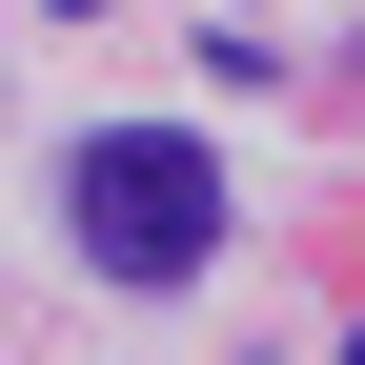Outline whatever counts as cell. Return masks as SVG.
Returning a JSON list of instances; mask_svg holds the SVG:
<instances>
[{
    "label": "cell",
    "mask_w": 365,
    "mask_h": 365,
    "mask_svg": "<svg viewBox=\"0 0 365 365\" xmlns=\"http://www.w3.org/2000/svg\"><path fill=\"white\" fill-rule=\"evenodd\" d=\"M345 81H365V61H345Z\"/></svg>",
    "instance_id": "277c9868"
},
{
    "label": "cell",
    "mask_w": 365,
    "mask_h": 365,
    "mask_svg": "<svg viewBox=\"0 0 365 365\" xmlns=\"http://www.w3.org/2000/svg\"><path fill=\"white\" fill-rule=\"evenodd\" d=\"M61 21H102V0H61Z\"/></svg>",
    "instance_id": "7a4b0ae2"
},
{
    "label": "cell",
    "mask_w": 365,
    "mask_h": 365,
    "mask_svg": "<svg viewBox=\"0 0 365 365\" xmlns=\"http://www.w3.org/2000/svg\"><path fill=\"white\" fill-rule=\"evenodd\" d=\"M61 244L102 264V284H203L223 264V143L203 122H102V143L61 163Z\"/></svg>",
    "instance_id": "6da1fadb"
},
{
    "label": "cell",
    "mask_w": 365,
    "mask_h": 365,
    "mask_svg": "<svg viewBox=\"0 0 365 365\" xmlns=\"http://www.w3.org/2000/svg\"><path fill=\"white\" fill-rule=\"evenodd\" d=\"M345 365H365V325H345Z\"/></svg>",
    "instance_id": "3957f363"
}]
</instances>
